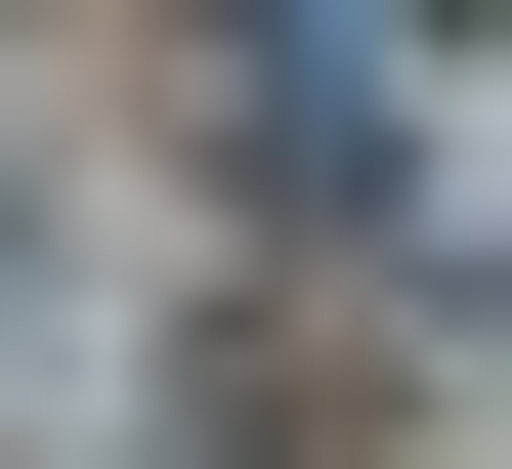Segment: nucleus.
Wrapping results in <instances>:
<instances>
[{"instance_id":"1","label":"nucleus","mask_w":512,"mask_h":469,"mask_svg":"<svg viewBox=\"0 0 512 469\" xmlns=\"http://www.w3.org/2000/svg\"><path fill=\"white\" fill-rule=\"evenodd\" d=\"M214 171H256V214H384V171H427V86H384V0H299V43H256V86H214Z\"/></svg>"}]
</instances>
